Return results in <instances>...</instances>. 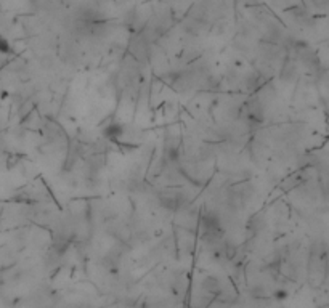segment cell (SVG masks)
I'll return each instance as SVG.
<instances>
[{"label":"cell","instance_id":"cell-1","mask_svg":"<svg viewBox=\"0 0 329 308\" xmlns=\"http://www.w3.org/2000/svg\"><path fill=\"white\" fill-rule=\"evenodd\" d=\"M103 134L108 140H111V141H117L120 137L124 135V127L122 125H119V124H109L105 130H103Z\"/></svg>","mask_w":329,"mask_h":308},{"label":"cell","instance_id":"cell-2","mask_svg":"<svg viewBox=\"0 0 329 308\" xmlns=\"http://www.w3.org/2000/svg\"><path fill=\"white\" fill-rule=\"evenodd\" d=\"M0 52L2 53H8L10 52V43L7 39H4L2 35H0Z\"/></svg>","mask_w":329,"mask_h":308}]
</instances>
